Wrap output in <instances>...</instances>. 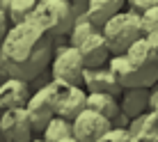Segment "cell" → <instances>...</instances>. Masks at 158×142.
Instances as JSON below:
<instances>
[{
  "instance_id": "20",
  "label": "cell",
  "mask_w": 158,
  "mask_h": 142,
  "mask_svg": "<svg viewBox=\"0 0 158 142\" xmlns=\"http://www.w3.org/2000/svg\"><path fill=\"white\" fill-rule=\"evenodd\" d=\"M140 25H142V37H156L158 35V2L140 16Z\"/></svg>"
},
{
  "instance_id": "12",
  "label": "cell",
  "mask_w": 158,
  "mask_h": 142,
  "mask_svg": "<svg viewBox=\"0 0 158 142\" xmlns=\"http://www.w3.org/2000/svg\"><path fill=\"white\" fill-rule=\"evenodd\" d=\"M30 85L19 78H7L0 83V108L2 110H14V108H25L30 99Z\"/></svg>"
},
{
  "instance_id": "30",
  "label": "cell",
  "mask_w": 158,
  "mask_h": 142,
  "mask_svg": "<svg viewBox=\"0 0 158 142\" xmlns=\"http://www.w3.org/2000/svg\"><path fill=\"white\" fill-rule=\"evenodd\" d=\"M0 142H2V138H0Z\"/></svg>"
},
{
  "instance_id": "31",
  "label": "cell",
  "mask_w": 158,
  "mask_h": 142,
  "mask_svg": "<svg viewBox=\"0 0 158 142\" xmlns=\"http://www.w3.org/2000/svg\"><path fill=\"white\" fill-rule=\"evenodd\" d=\"M156 112H158V110H156Z\"/></svg>"
},
{
  "instance_id": "17",
  "label": "cell",
  "mask_w": 158,
  "mask_h": 142,
  "mask_svg": "<svg viewBox=\"0 0 158 142\" xmlns=\"http://www.w3.org/2000/svg\"><path fill=\"white\" fill-rule=\"evenodd\" d=\"M37 0H5V14H7L9 25H19L23 21L32 19Z\"/></svg>"
},
{
  "instance_id": "25",
  "label": "cell",
  "mask_w": 158,
  "mask_h": 142,
  "mask_svg": "<svg viewBox=\"0 0 158 142\" xmlns=\"http://www.w3.org/2000/svg\"><path fill=\"white\" fill-rule=\"evenodd\" d=\"M9 76H7V69H5V62H2V55H0V83L2 80H7Z\"/></svg>"
},
{
  "instance_id": "16",
  "label": "cell",
  "mask_w": 158,
  "mask_h": 142,
  "mask_svg": "<svg viewBox=\"0 0 158 142\" xmlns=\"http://www.w3.org/2000/svg\"><path fill=\"white\" fill-rule=\"evenodd\" d=\"M87 110H94L101 117L115 122L119 117V101L110 94H87Z\"/></svg>"
},
{
  "instance_id": "22",
  "label": "cell",
  "mask_w": 158,
  "mask_h": 142,
  "mask_svg": "<svg viewBox=\"0 0 158 142\" xmlns=\"http://www.w3.org/2000/svg\"><path fill=\"white\" fill-rule=\"evenodd\" d=\"M158 2V0H128V12H133V14H138V16H142L144 12H147V9H151V7H154V5Z\"/></svg>"
},
{
  "instance_id": "1",
  "label": "cell",
  "mask_w": 158,
  "mask_h": 142,
  "mask_svg": "<svg viewBox=\"0 0 158 142\" xmlns=\"http://www.w3.org/2000/svg\"><path fill=\"white\" fill-rule=\"evenodd\" d=\"M0 55L9 78L28 83L48 67L53 55V39L30 19L19 25H9L0 44Z\"/></svg>"
},
{
  "instance_id": "19",
  "label": "cell",
  "mask_w": 158,
  "mask_h": 142,
  "mask_svg": "<svg viewBox=\"0 0 158 142\" xmlns=\"http://www.w3.org/2000/svg\"><path fill=\"white\" fill-rule=\"evenodd\" d=\"M94 32H99V28H96L94 23H92L87 16H78V19L73 21L71 30H69V46H78L80 41H85L89 35H94Z\"/></svg>"
},
{
  "instance_id": "28",
  "label": "cell",
  "mask_w": 158,
  "mask_h": 142,
  "mask_svg": "<svg viewBox=\"0 0 158 142\" xmlns=\"http://www.w3.org/2000/svg\"><path fill=\"white\" fill-rule=\"evenodd\" d=\"M149 39H151V41H156V44H158V35H156V37H149Z\"/></svg>"
},
{
  "instance_id": "14",
  "label": "cell",
  "mask_w": 158,
  "mask_h": 142,
  "mask_svg": "<svg viewBox=\"0 0 158 142\" xmlns=\"http://www.w3.org/2000/svg\"><path fill=\"white\" fill-rule=\"evenodd\" d=\"M122 9H124L122 0H87V14L85 16L101 30L103 25H106L115 14H119Z\"/></svg>"
},
{
  "instance_id": "7",
  "label": "cell",
  "mask_w": 158,
  "mask_h": 142,
  "mask_svg": "<svg viewBox=\"0 0 158 142\" xmlns=\"http://www.w3.org/2000/svg\"><path fill=\"white\" fill-rule=\"evenodd\" d=\"M25 112H28V119L32 124V131L41 135L46 124L55 117V96H53V90L48 83L30 94L28 103H25Z\"/></svg>"
},
{
  "instance_id": "4",
  "label": "cell",
  "mask_w": 158,
  "mask_h": 142,
  "mask_svg": "<svg viewBox=\"0 0 158 142\" xmlns=\"http://www.w3.org/2000/svg\"><path fill=\"white\" fill-rule=\"evenodd\" d=\"M108 71L115 76V80L119 83L122 90H151L158 83V69H147L142 64L133 62L126 53L124 55H112L108 60Z\"/></svg>"
},
{
  "instance_id": "26",
  "label": "cell",
  "mask_w": 158,
  "mask_h": 142,
  "mask_svg": "<svg viewBox=\"0 0 158 142\" xmlns=\"http://www.w3.org/2000/svg\"><path fill=\"white\" fill-rule=\"evenodd\" d=\"M60 142H78V140H76L73 135H69V138H64V140H60Z\"/></svg>"
},
{
  "instance_id": "10",
  "label": "cell",
  "mask_w": 158,
  "mask_h": 142,
  "mask_svg": "<svg viewBox=\"0 0 158 142\" xmlns=\"http://www.w3.org/2000/svg\"><path fill=\"white\" fill-rule=\"evenodd\" d=\"M80 87H83L87 94H110V96H117V99H119V94H122V87H119V83L115 80V76L108 71V67L85 69Z\"/></svg>"
},
{
  "instance_id": "9",
  "label": "cell",
  "mask_w": 158,
  "mask_h": 142,
  "mask_svg": "<svg viewBox=\"0 0 158 142\" xmlns=\"http://www.w3.org/2000/svg\"><path fill=\"white\" fill-rule=\"evenodd\" d=\"M112 128V122L94 110H85L71 122V135L78 142H96Z\"/></svg>"
},
{
  "instance_id": "18",
  "label": "cell",
  "mask_w": 158,
  "mask_h": 142,
  "mask_svg": "<svg viewBox=\"0 0 158 142\" xmlns=\"http://www.w3.org/2000/svg\"><path fill=\"white\" fill-rule=\"evenodd\" d=\"M69 135H71V122L57 117V115L46 124V128L41 131V140L44 142H60V140L69 138Z\"/></svg>"
},
{
  "instance_id": "3",
  "label": "cell",
  "mask_w": 158,
  "mask_h": 142,
  "mask_svg": "<svg viewBox=\"0 0 158 142\" xmlns=\"http://www.w3.org/2000/svg\"><path fill=\"white\" fill-rule=\"evenodd\" d=\"M32 21L46 32L51 39L67 35L73 25V9L71 0H37Z\"/></svg>"
},
{
  "instance_id": "11",
  "label": "cell",
  "mask_w": 158,
  "mask_h": 142,
  "mask_svg": "<svg viewBox=\"0 0 158 142\" xmlns=\"http://www.w3.org/2000/svg\"><path fill=\"white\" fill-rule=\"evenodd\" d=\"M76 48H78L80 57H83V62H85V69H101V67H106L108 60L112 57L110 51H108V44L101 35V30L94 32V35H89Z\"/></svg>"
},
{
  "instance_id": "2",
  "label": "cell",
  "mask_w": 158,
  "mask_h": 142,
  "mask_svg": "<svg viewBox=\"0 0 158 142\" xmlns=\"http://www.w3.org/2000/svg\"><path fill=\"white\" fill-rule=\"evenodd\" d=\"M101 35H103V39L108 44L110 55H124V53L142 37L140 16L128 12V9H122V12L115 14L101 28Z\"/></svg>"
},
{
  "instance_id": "13",
  "label": "cell",
  "mask_w": 158,
  "mask_h": 142,
  "mask_svg": "<svg viewBox=\"0 0 158 142\" xmlns=\"http://www.w3.org/2000/svg\"><path fill=\"white\" fill-rule=\"evenodd\" d=\"M119 112L126 115L128 119H135L149 110V90H122L119 94Z\"/></svg>"
},
{
  "instance_id": "15",
  "label": "cell",
  "mask_w": 158,
  "mask_h": 142,
  "mask_svg": "<svg viewBox=\"0 0 158 142\" xmlns=\"http://www.w3.org/2000/svg\"><path fill=\"white\" fill-rule=\"evenodd\" d=\"M126 131L138 142H151L154 138H158V112L156 110H147L144 115L131 119Z\"/></svg>"
},
{
  "instance_id": "23",
  "label": "cell",
  "mask_w": 158,
  "mask_h": 142,
  "mask_svg": "<svg viewBox=\"0 0 158 142\" xmlns=\"http://www.w3.org/2000/svg\"><path fill=\"white\" fill-rule=\"evenodd\" d=\"M149 110H158V83L149 90Z\"/></svg>"
},
{
  "instance_id": "6",
  "label": "cell",
  "mask_w": 158,
  "mask_h": 142,
  "mask_svg": "<svg viewBox=\"0 0 158 142\" xmlns=\"http://www.w3.org/2000/svg\"><path fill=\"white\" fill-rule=\"evenodd\" d=\"M83 71H85V62L80 57L78 48H73V46L60 48L55 53V57L51 60V76L57 83L80 85L83 83Z\"/></svg>"
},
{
  "instance_id": "27",
  "label": "cell",
  "mask_w": 158,
  "mask_h": 142,
  "mask_svg": "<svg viewBox=\"0 0 158 142\" xmlns=\"http://www.w3.org/2000/svg\"><path fill=\"white\" fill-rule=\"evenodd\" d=\"M30 142H44V140H41V138H32Z\"/></svg>"
},
{
  "instance_id": "8",
  "label": "cell",
  "mask_w": 158,
  "mask_h": 142,
  "mask_svg": "<svg viewBox=\"0 0 158 142\" xmlns=\"http://www.w3.org/2000/svg\"><path fill=\"white\" fill-rule=\"evenodd\" d=\"M0 138H2V142H30L35 138L25 108L5 110L0 115Z\"/></svg>"
},
{
  "instance_id": "5",
  "label": "cell",
  "mask_w": 158,
  "mask_h": 142,
  "mask_svg": "<svg viewBox=\"0 0 158 142\" xmlns=\"http://www.w3.org/2000/svg\"><path fill=\"white\" fill-rule=\"evenodd\" d=\"M51 90L55 96V115L67 122H73L80 112L87 108V92L80 85H67V83H57L51 80Z\"/></svg>"
},
{
  "instance_id": "24",
  "label": "cell",
  "mask_w": 158,
  "mask_h": 142,
  "mask_svg": "<svg viewBox=\"0 0 158 142\" xmlns=\"http://www.w3.org/2000/svg\"><path fill=\"white\" fill-rule=\"evenodd\" d=\"M7 30H9V21H7V14L0 9V44H2L5 39V35H7Z\"/></svg>"
},
{
  "instance_id": "21",
  "label": "cell",
  "mask_w": 158,
  "mask_h": 142,
  "mask_svg": "<svg viewBox=\"0 0 158 142\" xmlns=\"http://www.w3.org/2000/svg\"><path fill=\"white\" fill-rule=\"evenodd\" d=\"M96 142H138V140H135L126 128H115L112 126L101 140H96Z\"/></svg>"
},
{
  "instance_id": "29",
  "label": "cell",
  "mask_w": 158,
  "mask_h": 142,
  "mask_svg": "<svg viewBox=\"0 0 158 142\" xmlns=\"http://www.w3.org/2000/svg\"><path fill=\"white\" fill-rule=\"evenodd\" d=\"M151 142H158V138H154V140H151Z\"/></svg>"
}]
</instances>
